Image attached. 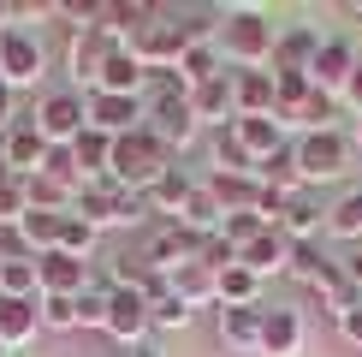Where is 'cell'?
Segmentation results:
<instances>
[{
	"instance_id": "f6af8a7d",
	"label": "cell",
	"mask_w": 362,
	"mask_h": 357,
	"mask_svg": "<svg viewBox=\"0 0 362 357\" xmlns=\"http://www.w3.org/2000/svg\"><path fill=\"white\" fill-rule=\"evenodd\" d=\"M148 322L155 327H190V304L185 298H160V304L148 310Z\"/></svg>"
},
{
	"instance_id": "f5cc1de1",
	"label": "cell",
	"mask_w": 362,
	"mask_h": 357,
	"mask_svg": "<svg viewBox=\"0 0 362 357\" xmlns=\"http://www.w3.org/2000/svg\"><path fill=\"white\" fill-rule=\"evenodd\" d=\"M0 18H12V12H6V0H0Z\"/></svg>"
},
{
	"instance_id": "60d3db41",
	"label": "cell",
	"mask_w": 362,
	"mask_h": 357,
	"mask_svg": "<svg viewBox=\"0 0 362 357\" xmlns=\"http://www.w3.org/2000/svg\"><path fill=\"white\" fill-rule=\"evenodd\" d=\"M327 268H333V262L321 256V244H291V274H297V280H309V286H315Z\"/></svg>"
},
{
	"instance_id": "2e32d148",
	"label": "cell",
	"mask_w": 362,
	"mask_h": 357,
	"mask_svg": "<svg viewBox=\"0 0 362 357\" xmlns=\"http://www.w3.org/2000/svg\"><path fill=\"white\" fill-rule=\"evenodd\" d=\"M42 334V298H0V346H24Z\"/></svg>"
},
{
	"instance_id": "f546056e",
	"label": "cell",
	"mask_w": 362,
	"mask_h": 357,
	"mask_svg": "<svg viewBox=\"0 0 362 357\" xmlns=\"http://www.w3.org/2000/svg\"><path fill=\"white\" fill-rule=\"evenodd\" d=\"M167 280H173V298H185L190 310L214 298V268H202V262H185V268H173Z\"/></svg>"
},
{
	"instance_id": "f907efd6",
	"label": "cell",
	"mask_w": 362,
	"mask_h": 357,
	"mask_svg": "<svg viewBox=\"0 0 362 357\" xmlns=\"http://www.w3.org/2000/svg\"><path fill=\"white\" fill-rule=\"evenodd\" d=\"M131 357H167V351H160L155 339H143V346H131Z\"/></svg>"
},
{
	"instance_id": "ab89813d",
	"label": "cell",
	"mask_w": 362,
	"mask_h": 357,
	"mask_svg": "<svg viewBox=\"0 0 362 357\" xmlns=\"http://www.w3.org/2000/svg\"><path fill=\"white\" fill-rule=\"evenodd\" d=\"M220 232L232 238V250H244V244H255V238H262V232H274V227H267L262 215H226V220H220Z\"/></svg>"
},
{
	"instance_id": "7a4b0ae2",
	"label": "cell",
	"mask_w": 362,
	"mask_h": 357,
	"mask_svg": "<svg viewBox=\"0 0 362 357\" xmlns=\"http://www.w3.org/2000/svg\"><path fill=\"white\" fill-rule=\"evenodd\" d=\"M274 24H267V12H255V6H238V12H226L220 18V36H214V48L220 60H232V66H244V72H262L267 60H274Z\"/></svg>"
},
{
	"instance_id": "8992f818",
	"label": "cell",
	"mask_w": 362,
	"mask_h": 357,
	"mask_svg": "<svg viewBox=\"0 0 362 357\" xmlns=\"http://www.w3.org/2000/svg\"><path fill=\"white\" fill-rule=\"evenodd\" d=\"M83 125H89V108H83L78 89H48V96H42V108H36V131H42L54 149H66Z\"/></svg>"
},
{
	"instance_id": "9c48e42d",
	"label": "cell",
	"mask_w": 362,
	"mask_h": 357,
	"mask_svg": "<svg viewBox=\"0 0 362 357\" xmlns=\"http://www.w3.org/2000/svg\"><path fill=\"white\" fill-rule=\"evenodd\" d=\"M36 286H42V298H78V292H89V262L66 256V250H42Z\"/></svg>"
},
{
	"instance_id": "c3c4849f",
	"label": "cell",
	"mask_w": 362,
	"mask_h": 357,
	"mask_svg": "<svg viewBox=\"0 0 362 357\" xmlns=\"http://www.w3.org/2000/svg\"><path fill=\"white\" fill-rule=\"evenodd\" d=\"M12 108H18V96H12V89L0 84V137H6V131L18 125V113H12Z\"/></svg>"
},
{
	"instance_id": "5b68a950",
	"label": "cell",
	"mask_w": 362,
	"mask_h": 357,
	"mask_svg": "<svg viewBox=\"0 0 362 357\" xmlns=\"http://www.w3.org/2000/svg\"><path fill=\"white\" fill-rule=\"evenodd\" d=\"M42 78V42L30 36L24 24H6L0 30V84L18 96V89H30Z\"/></svg>"
},
{
	"instance_id": "f35d334b",
	"label": "cell",
	"mask_w": 362,
	"mask_h": 357,
	"mask_svg": "<svg viewBox=\"0 0 362 357\" xmlns=\"http://www.w3.org/2000/svg\"><path fill=\"white\" fill-rule=\"evenodd\" d=\"M30 215V203H24V185L12 178L6 167H0V227H18V220Z\"/></svg>"
},
{
	"instance_id": "f1b7e54d",
	"label": "cell",
	"mask_w": 362,
	"mask_h": 357,
	"mask_svg": "<svg viewBox=\"0 0 362 357\" xmlns=\"http://www.w3.org/2000/svg\"><path fill=\"white\" fill-rule=\"evenodd\" d=\"M220 72H226V60H220L214 42H190L185 60H178V78H185L190 89H196V84H208V78H220Z\"/></svg>"
},
{
	"instance_id": "ffe728a7",
	"label": "cell",
	"mask_w": 362,
	"mask_h": 357,
	"mask_svg": "<svg viewBox=\"0 0 362 357\" xmlns=\"http://www.w3.org/2000/svg\"><path fill=\"white\" fill-rule=\"evenodd\" d=\"M208 191H214L220 215H255L262 178H255V173H214V178H208Z\"/></svg>"
},
{
	"instance_id": "8d00e7d4",
	"label": "cell",
	"mask_w": 362,
	"mask_h": 357,
	"mask_svg": "<svg viewBox=\"0 0 362 357\" xmlns=\"http://www.w3.org/2000/svg\"><path fill=\"white\" fill-rule=\"evenodd\" d=\"M0 298H42L36 262H0Z\"/></svg>"
},
{
	"instance_id": "d6a6232c",
	"label": "cell",
	"mask_w": 362,
	"mask_h": 357,
	"mask_svg": "<svg viewBox=\"0 0 362 357\" xmlns=\"http://www.w3.org/2000/svg\"><path fill=\"white\" fill-rule=\"evenodd\" d=\"M178 220H185L190 232H202V238H208V232H220V220H226V215H220L214 191H208V185H196V191H190V203H185V215H178Z\"/></svg>"
},
{
	"instance_id": "b9f144b4",
	"label": "cell",
	"mask_w": 362,
	"mask_h": 357,
	"mask_svg": "<svg viewBox=\"0 0 362 357\" xmlns=\"http://www.w3.org/2000/svg\"><path fill=\"white\" fill-rule=\"evenodd\" d=\"M42 327H78V298H42Z\"/></svg>"
},
{
	"instance_id": "cb8c5ba5",
	"label": "cell",
	"mask_w": 362,
	"mask_h": 357,
	"mask_svg": "<svg viewBox=\"0 0 362 357\" xmlns=\"http://www.w3.org/2000/svg\"><path fill=\"white\" fill-rule=\"evenodd\" d=\"M315 54H321V36L303 30V24H291V30L274 42V72H309Z\"/></svg>"
},
{
	"instance_id": "83f0119b",
	"label": "cell",
	"mask_w": 362,
	"mask_h": 357,
	"mask_svg": "<svg viewBox=\"0 0 362 357\" xmlns=\"http://www.w3.org/2000/svg\"><path fill=\"white\" fill-rule=\"evenodd\" d=\"M220 339L226 346H262V304L220 310Z\"/></svg>"
},
{
	"instance_id": "52a82bcc",
	"label": "cell",
	"mask_w": 362,
	"mask_h": 357,
	"mask_svg": "<svg viewBox=\"0 0 362 357\" xmlns=\"http://www.w3.org/2000/svg\"><path fill=\"white\" fill-rule=\"evenodd\" d=\"M119 54V36H107V30H95V24H83V30H71V48H66V66H71V78L95 89L101 78V66Z\"/></svg>"
},
{
	"instance_id": "ac0fdd59",
	"label": "cell",
	"mask_w": 362,
	"mask_h": 357,
	"mask_svg": "<svg viewBox=\"0 0 362 357\" xmlns=\"http://www.w3.org/2000/svg\"><path fill=\"white\" fill-rule=\"evenodd\" d=\"M232 108L238 119L274 113V72H232Z\"/></svg>"
},
{
	"instance_id": "836d02e7",
	"label": "cell",
	"mask_w": 362,
	"mask_h": 357,
	"mask_svg": "<svg viewBox=\"0 0 362 357\" xmlns=\"http://www.w3.org/2000/svg\"><path fill=\"white\" fill-rule=\"evenodd\" d=\"M327 232L362 244V191H351V197H339L333 208H327Z\"/></svg>"
},
{
	"instance_id": "ba28073f",
	"label": "cell",
	"mask_w": 362,
	"mask_h": 357,
	"mask_svg": "<svg viewBox=\"0 0 362 357\" xmlns=\"http://www.w3.org/2000/svg\"><path fill=\"white\" fill-rule=\"evenodd\" d=\"M48 137L36 131V119H18V125L0 137V167H6L12 178H30V173H42V161H48Z\"/></svg>"
},
{
	"instance_id": "ee69618b",
	"label": "cell",
	"mask_w": 362,
	"mask_h": 357,
	"mask_svg": "<svg viewBox=\"0 0 362 357\" xmlns=\"http://www.w3.org/2000/svg\"><path fill=\"white\" fill-rule=\"evenodd\" d=\"M107 292H78V327H107Z\"/></svg>"
},
{
	"instance_id": "603a6c76",
	"label": "cell",
	"mask_w": 362,
	"mask_h": 357,
	"mask_svg": "<svg viewBox=\"0 0 362 357\" xmlns=\"http://www.w3.org/2000/svg\"><path fill=\"white\" fill-rule=\"evenodd\" d=\"M66 149H71V161H78L83 185H89V178H107V161H113V137H107V131L83 125V131H78V137H71Z\"/></svg>"
},
{
	"instance_id": "8fae6325",
	"label": "cell",
	"mask_w": 362,
	"mask_h": 357,
	"mask_svg": "<svg viewBox=\"0 0 362 357\" xmlns=\"http://www.w3.org/2000/svg\"><path fill=\"white\" fill-rule=\"evenodd\" d=\"M83 108H89V125L95 131L125 137V131H137V119H143V96H101V89H89Z\"/></svg>"
},
{
	"instance_id": "db71d44e",
	"label": "cell",
	"mask_w": 362,
	"mask_h": 357,
	"mask_svg": "<svg viewBox=\"0 0 362 357\" xmlns=\"http://www.w3.org/2000/svg\"><path fill=\"white\" fill-rule=\"evenodd\" d=\"M0 357H12V351H6V346H0Z\"/></svg>"
},
{
	"instance_id": "4dcf8cb0",
	"label": "cell",
	"mask_w": 362,
	"mask_h": 357,
	"mask_svg": "<svg viewBox=\"0 0 362 357\" xmlns=\"http://www.w3.org/2000/svg\"><path fill=\"white\" fill-rule=\"evenodd\" d=\"M333 119H339V96H327V89H309V101L297 108L285 125H303V131H333Z\"/></svg>"
},
{
	"instance_id": "7bdbcfd3",
	"label": "cell",
	"mask_w": 362,
	"mask_h": 357,
	"mask_svg": "<svg viewBox=\"0 0 362 357\" xmlns=\"http://www.w3.org/2000/svg\"><path fill=\"white\" fill-rule=\"evenodd\" d=\"M232 262H238L232 238H226V232H208V238H202V268H214V274H220V268H232Z\"/></svg>"
},
{
	"instance_id": "7dc6e473",
	"label": "cell",
	"mask_w": 362,
	"mask_h": 357,
	"mask_svg": "<svg viewBox=\"0 0 362 357\" xmlns=\"http://www.w3.org/2000/svg\"><path fill=\"white\" fill-rule=\"evenodd\" d=\"M339 101H344V108H351V113L362 119V60H356V72H351V84L339 89Z\"/></svg>"
},
{
	"instance_id": "5bb4252c",
	"label": "cell",
	"mask_w": 362,
	"mask_h": 357,
	"mask_svg": "<svg viewBox=\"0 0 362 357\" xmlns=\"http://www.w3.org/2000/svg\"><path fill=\"white\" fill-rule=\"evenodd\" d=\"M262 357H297L303 351V322H297V310H267L262 304Z\"/></svg>"
},
{
	"instance_id": "4fadbf2b",
	"label": "cell",
	"mask_w": 362,
	"mask_h": 357,
	"mask_svg": "<svg viewBox=\"0 0 362 357\" xmlns=\"http://www.w3.org/2000/svg\"><path fill=\"white\" fill-rule=\"evenodd\" d=\"M351 72H356V48L333 36V42H321V54H315L309 84H315V89H327V96H339V89L351 84Z\"/></svg>"
},
{
	"instance_id": "bcb514c9",
	"label": "cell",
	"mask_w": 362,
	"mask_h": 357,
	"mask_svg": "<svg viewBox=\"0 0 362 357\" xmlns=\"http://www.w3.org/2000/svg\"><path fill=\"white\" fill-rule=\"evenodd\" d=\"M0 262H36V250L24 244L18 227H0Z\"/></svg>"
},
{
	"instance_id": "44dd1931",
	"label": "cell",
	"mask_w": 362,
	"mask_h": 357,
	"mask_svg": "<svg viewBox=\"0 0 362 357\" xmlns=\"http://www.w3.org/2000/svg\"><path fill=\"white\" fill-rule=\"evenodd\" d=\"M238 262H244L255 280H267V274H279V268H291V238L274 227V232H262V238H255V244H244V250H238Z\"/></svg>"
},
{
	"instance_id": "7402d4cb",
	"label": "cell",
	"mask_w": 362,
	"mask_h": 357,
	"mask_svg": "<svg viewBox=\"0 0 362 357\" xmlns=\"http://www.w3.org/2000/svg\"><path fill=\"white\" fill-rule=\"evenodd\" d=\"M190 191H196V185H190V173H185V167H167L155 185L143 191V197H148V215L178 220V215H185V203H190Z\"/></svg>"
},
{
	"instance_id": "7c38bea8",
	"label": "cell",
	"mask_w": 362,
	"mask_h": 357,
	"mask_svg": "<svg viewBox=\"0 0 362 357\" xmlns=\"http://www.w3.org/2000/svg\"><path fill=\"white\" fill-rule=\"evenodd\" d=\"M226 137L250 155V167H262L274 149H285V125H279L274 113H262V119H232V125H226Z\"/></svg>"
},
{
	"instance_id": "816d5d0a",
	"label": "cell",
	"mask_w": 362,
	"mask_h": 357,
	"mask_svg": "<svg viewBox=\"0 0 362 357\" xmlns=\"http://www.w3.org/2000/svg\"><path fill=\"white\" fill-rule=\"evenodd\" d=\"M356 149H362V119H356Z\"/></svg>"
},
{
	"instance_id": "d4e9b609",
	"label": "cell",
	"mask_w": 362,
	"mask_h": 357,
	"mask_svg": "<svg viewBox=\"0 0 362 357\" xmlns=\"http://www.w3.org/2000/svg\"><path fill=\"white\" fill-rule=\"evenodd\" d=\"M143 78H148V72H143L137 60L125 54V42H119V54L107 60V66H101V78H95V89H101V96H137V89H143Z\"/></svg>"
},
{
	"instance_id": "e0dca14e",
	"label": "cell",
	"mask_w": 362,
	"mask_h": 357,
	"mask_svg": "<svg viewBox=\"0 0 362 357\" xmlns=\"http://www.w3.org/2000/svg\"><path fill=\"white\" fill-rule=\"evenodd\" d=\"M71 215L89 220V227H113L119 220V185L113 178H89V185H78V203H71Z\"/></svg>"
},
{
	"instance_id": "9a60e30c",
	"label": "cell",
	"mask_w": 362,
	"mask_h": 357,
	"mask_svg": "<svg viewBox=\"0 0 362 357\" xmlns=\"http://www.w3.org/2000/svg\"><path fill=\"white\" fill-rule=\"evenodd\" d=\"M274 227H279L285 238H291V244H315V238H321V227H327V215L315 208V197H309V191H291Z\"/></svg>"
},
{
	"instance_id": "277c9868",
	"label": "cell",
	"mask_w": 362,
	"mask_h": 357,
	"mask_svg": "<svg viewBox=\"0 0 362 357\" xmlns=\"http://www.w3.org/2000/svg\"><path fill=\"white\" fill-rule=\"evenodd\" d=\"M297 149V173H303V185H321V178H339L351 167V143H344V131H303V137L291 143Z\"/></svg>"
},
{
	"instance_id": "d6986e66",
	"label": "cell",
	"mask_w": 362,
	"mask_h": 357,
	"mask_svg": "<svg viewBox=\"0 0 362 357\" xmlns=\"http://www.w3.org/2000/svg\"><path fill=\"white\" fill-rule=\"evenodd\" d=\"M190 113H196V125H202V119H208V125H232V119H238V108H232V78L220 72V78L196 84V89H190Z\"/></svg>"
},
{
	"instance_id": "1f68e13d",
	"label": "cell",
	"mask_w": 362,
	"mask_h": 357,
	"mask_svg": "<svg viewBox=\"0 0 362 357\" xmlns=\"http://www.w3.org/2000/svg\"><path fill=\"white\" fill-rule=\"evenodd\" d=\"M59 227H66V215H48V208H30V215L18 220L24 244L36 250V256H42V250H54V244H59Z\"/></svg>"
},
{
	"instance_id": "484cf974",
	"label": "cell",
	"mask_w": 362,
	"mask_h": 357,
	"mask_svg": "<svg viewBox=\"0 0 362 357\" xmlns=\"http://www.w3.org/2000/svg\"><path fill=\"white\" fill-rule=\"evenodd\" d=\"M255 178H262L267 191H279V197H291V191H303V173H297V149L285 143V149H274V155L255 167Z\"/></svg>"
},
{
	"instance_id": "681fc988",
	"label": "cell",
	"mask_w": 362,
	"mask_h": 357,
	"mask_svg": "<svg viewBox=\"0 0 362 357\" xmlns=\"http://www.w3.org/2000/svg\"><path fill=\"white\" fill-rule=\"evenodd\" d=\"M339 274H344V280H351V286L362 292V244H356V250H351V256H344V262H339Z\"/></svg>"
},
{
	"instance_id": "e575fe53",
	"label": "cell",
	"mask_w": 362,
	"mask_h": 357,
	"mask_svg": "<svg viewBox=\"0 0 362 357\" xmlns=\"http://www.w3.org/2000/svg\"><path fill=\"white\" fill-rule=\"evenodd\" d=\"M148 274H155V262H148V250H143V244H125V250L113 256V286H131V292H137Z\"/></svg>"
},
{
	"instance_id": "6da1fadb",
	"label": "cell",
	"mask_w": 362,
	"mask_h": 357,
	"mask_svg": "<svg viewBox=\"0 0 362 357\" xmlns=\"http://www.w3.org/2000/svg\"><path fill=\"white\" fill-rule=\"evenodd\" d=\"M173 167V149L155 137L148 125H137V131H125V137H113V161H107V178L119 191H148L160 173Z\"/></svg>"
},
{
	"instance_id": "30bf717a",
	"label": "cell",
	"mask_w": 362,
	"mask_h": 357,
	"mask_svg": "<svg viewBox=\"0 0 362 357\" xmlns=\"http://www.w3.org/2000/svg\"><path fill=\"white\" fill-rule=\"evenodd\" d=\"M148 304H143V292H131V286H113L107 292V334L119 339V346H143V334H148Z\"/></svg>"
},
{
	"instance_id": "d590c367",
	"label": "cell",
	"mask_w": 362,
	"mask_h": 357,
	"mask_svg": "<svg viewBox=\"0 0 362 357\" xmlns=\"http://www.w3.org/2000/svg\"><path fill=\"white\" fill-rule=\"evenodd\" d=\"M309 292H315V298H321V304H327V310H333V316H344V310H351V304H356V286H351V280H344V274H339V262H333V268H327V274H321V280H315V286H309Z\"/></svg>"
},
{
	"instance_id": "74e56055",
	"label": "cell",
	"mask_w": 362,
	"mask_h": 357,
	"mask_svg": "<svg viewBox=\"0 0 362 357\" xmlns=\"http://www.w3.org/2000/svg\"><path fill=\"white\" fill-rule=\"evenodd\" d=\"M54 250H66V256H89V250H95V227H89V220H78V215H66V227H59V244Z\"/></svg>"
},
{
	"instance_id": "3957f363",
	"label": "cell",
	"mask_w": 362,
	"mask_h": 357,
	"mask_svg": "<svg viewBox=\"0 0 362 357\" xmlns=\"http://www.w3.org/2000/svg\"><path fill=\"white\" fill-rule=\"evenodd\" d=\"M190 24L185 18H173L167 6H160V18L155 24H143L137 36H125V54L137 60L143 72H178V60H185V48H190Z\"/></svg>"
},
{
	"instance_id": "4316f807",
	"label": "cell",
	"mask_w": 362,
	"mask_h": 357,
	"mask_svg": "<svg viewBox=\"0 0 362 357\" xmlns=\"http://www.w3.org/2000/svg\"><path fill=\"white\" fill-rule=\"evenodd\" d=\"M255 292H262V280H255L244 262H232V268H220V274H214V298H220V310L255 304Z\"/></svg>"
}]
</instances>
